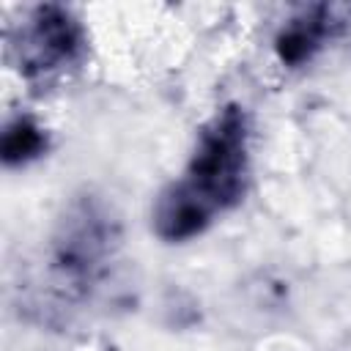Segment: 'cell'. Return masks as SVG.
<instances>
[{"label":"cell","instance_id":"obj_1","mask_svg":"<svg viewBox=\"0 0 351 351\" xmlns=\"http://www.w3.org/2000/svg\"><path fill=\"white\" fill-rule=\"evenodd\" d=\"M252 178V123L241 104L228 101L200 126L189 159L154 203L151 228L167 244L203 236L233 211Z\"/></svg>","mask_w":351,"mask_h":351},{"label":"cell","instance_id":"obj_2","mask_svg":"<svg viewBox=\"0 0 351 351\" xmlns=\"http://www.w3.org/2000/svg\"><path fill=\"white\" fill-rule=\"evenodd\" d=\"M118 219L93 195L74 197L58 219L47 255L44 285L60 304L90 299L107 280L118 258Z\"/></svg>","mask_w":351,"mask_h":351},{"label":"cell","instance_id":"obj_3","mask_svg":"<svg viewBox=\"0 0 351 351\" xmlns=\"http://www.w3.org/2000/svg\"><path fill=\"white\" fill-rule=\"evenodd\" d=\"M8 55L27 85L47 90L69 82L85 66L88 30L69 5L41 3L8 27Z\"/></svg>","mask_w":351,"mask_h":351},{"label":"cell","instance_id":"obj_4","mask_svg":"<svg viewBox=\"0 0 351 351\" xmlns=\"http://www.w3.org/2000/svg\"><path fill=\"white\" fill-rule=\"evenodd\" d=\"M335 14L329 5H307L288 16L274 33L271 49L285 69H299L315 60V55L332 41Z\"/></svg>","mask_w":351,"mask_h":351},{"label":"cell","instance_id":"obj_5","mask_svg":"<svg viewBox=\"0 0 351 351\" xmlns=\"http://www.w3.org/2000/svg\"><path fill=\"white\" fill-rule=\"evenodd\" d=\"M49 132L30 112H16L5 121L0 134V159L5 167H27L47 156Z\"/></svg>","mask_w":351,"mask_h":351}]
</instances>
